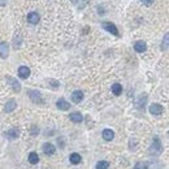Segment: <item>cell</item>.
<instances>
[{
    "mask_svg": "<svg viewBox=\"0 0 169 169\" xmlns=\"http://www.w3.org/2000/svg\"><path fill=\"white\" fill-rule=\"evenodd\" d=\"M112 92L116 95V96L121 95V92H122V86H121L120 83H115V85L112 86Z\"/></svg>",
    "mask_w": 169,
    "mask_h": 169,
    "instance_id": "obj_20",
    "label": "cell"
},
{
    "mask_svg": "<svg viewBox=\"0 0 169 169\" xmlns=\"http://www.w3.org/2000/svg\"><path fill=\"white\" fill-rule=\"evenodd\" d=\"M83 96H85V95H83L82 91H81V90H76L72 94V101L76 103V104H78V103H81V101L83 100Z\"/></svg>",
    "mask_w": 169,
    "mask_h": 169,
    "instance_id": "obj_6",
    "label": "cell"
},
{
    "mask_svg": "<svg viewBox=\"0 0 169 169\" xmlns=\"http://www.w3.org/2000/svg\"><path fill=\"white\" fill-rule=\"evenodd\" d=\"M168 47H169V34H165L164 40L161 42V49H163V51H167Z\"/></svg>",
    "mask_w": 169,
    "mask_h": 169,
    "instance_id": "obj_21",
    "label": "cell"
},
{
    "mask_svg": "<svg viewBox=\"0 0 169 169\" xmlns=\"http://www.w3.org/2000/svg\"><path fill=\"white\" fill-rule=\"evenodd\" d=\"M9 55V45L7 42L0 43V57L2 59H7Z\"/></svg>",
    "mask_w": 169,
    "mask_h": 169,
    "instance_id": "obj_5",
    "label": "cell"
},
{
    "mask_svg": "<svg viewBox=\"0 0 169 169\" xmlns=\"http://www.w3.org/2000/svg\"><path fill=\"white\" fill-rule=\"evenodd\" d=\"M134 169H148V163L147 161H142V163L135 164Z\"/></svg>",
    "mask_w": 169,
    "mask_h": 169,
    "instance_id": "obj_23",
    "label": "cell"
},
{
    "mask_svg": "<svg viewBox=\"0 0 169 169\" xmlns=\"http://www.w3.org/2000/svg\"><path fill=\"white\" fill-rule=\"evenodd\" d=\"M146 100H147V96H146V95L143 94V95H141V96H138L137 103H135V106H137L138 108H143V106H144Z\"/></svg>",
    "mask_w": 169,
    "mask_h": 169,
    "instance_id": "obj_19",
    "label": "cell"
},
{
    "mask_svg": "<svg viewBox=\"0 0 169 169\" xmlns=\"http://www.w3.org/2000/svg\"><path fill=\"white\" fill-rule=\"evenodd\" d=\"M18 76L22 79L29 78V76H30V69H29L27 67H20L18 68Z\"/></svg>",
    "mask_w": 169,
    "mask_h": 169,
    "instance_id": "obj_12",
    "label": "cell"
},
{
    "mask_svg": "<svg viewBox=\"0 0 169 169\" xmlns=\"http://www.w3.org/2000/svg\"><path fill=\"white\" fill-rule=\"evenodd\" d=\"M7 82L12 86V89H13L14 92H20L21 91V85H20V82L16 78H13L11 76H7Z\"/></svg>",
    "mask_w": 169,
    "mask_h": 169,
    "instance_id": "obj_2",
    "label": "cell"
},
{
    "mask_svg": "<svg viewBox=\"0 0 169 169\" xmlns=\"http://www.w3.org/2000/svg\"><path fill=\"white\" fill-rule=\"evenodd\" d=\"M18 135H20V130H18L17 128H13V129L8 130V131L5 133V137L9 138V139H16Z\"/></svg>",
    "mask_w": 169,
    "mask_h": 169,
    "instance_id": "obj_15",
    "label": "cell"
},
{
    "mask_svg": "<svg viewBox=\"0 0 169 169\" xmlns=\"http://www.w3.org/2000/svg\"><path fill=\"white\" fill-rule=\"evenodd\" d=\"M153 2H155V0H142V3H143L144 5H147V7H148V5H152Z\"/></svg>",
    "mask_w": 169,
    "mask_h": 169,
    "instance_id": "obj_25",
    "label": "cell"
},
{
    "mask_svg": "<svg viewBox=\"0 0 169 169\" xmlns=\"http://www.w3.org/2000/svg\"><path fill=\"white\" fill-rule=\"evenodd\" d=\"M101 26H103V29H106L108 33H111V34H113L116 36H120V33H119V30H117V27H116L115 24H112V22H103Z\"/></svg>",
    "mask_w": 169,
    "mask_h": 169,
    "instance_id": "obj_1",
    "label": "cell"
},
{
    "mask_svg": "<svg viewBox=\"0 0 169 169\" xmlns=\"http://www.w3.org/2000/svg\"><path fill=\"white\" fill-rule=\"evenodd\" d=\"M38 133H36V130H35V126H33V135H36Z\"/></svg>",
    "mask_w": 169,
    "mask_h": 169,
    "instance_id": "obj_26",
    "label": "cell"
},
{
    "mask_svg": "<svg viewBox=\"0 0 169 169\" xmlns=\"http://www.w3.org/2000/svg\"><path fill=\"white\" fill-rule=\"evenodd\" d=\"M69 160H70V163H72V164L77 165V164H79L81 161H82V157H81L79 153H77V152H73L72 155L69 156Z\"/></svg>",
    "mask_w": 169,
    "mask_h": 169,
    "instance_id": "obj_16",
    "label": "cell"
},
{
    "mask_svg": "<svg viewBox=\"0 0 169 169\" xmlns=\"http://www.w3.org/2000/svg\"><path fill=\"white\" fill-rule=\"evenodd\" d=\"M72 3H73V4H77V3H78V0H72Z\"/></svg>",
    "mask_w": 169,
    "mask_h": 169,
    "instance_id": "obj_27",
    "label": "cell"
},
{
    "mask_svg": "<svg viewBox=\"0 0 169 169\" xmlns=\"http://www.w3.org/2000/svg\"><path fill=\"white\" fill-rule=\"evenodd\" d=\"M27 94H29V96H30V99H31L33 103H42V101H43L40 92L35 91V90H29Z\"/></svg>",
    "mask_w": 169,
    "mask_h": 169,
    "instance_id": "obj_4",
    "label": "cell"
},
{
    "mask_svg": "<svg viewBox=\"0 0 169 169\" xmlns=\"http://www.w3.org/2000/svg\"><path fill=\"white\" fill-rule=\"evenodd\" d=\"M109 168V163L106 160H101V161H98L96 164V169H108Z\"/></svg>",
    "mask_w": 169,
    "mask_h": 169,
    "instance_id": "obj_22",
    "label": "cell"
},
{
    "mask_svg": "<svg viewBox=\"0 0 169 169\" xmlns=\"http://www.w3.org/2000/svg\"><path fill=\"white\" fill-rule=\"evenodd\" d=\"M151 148L156 151L155 155H159V152L161 151V143H160V139H159V138H155V139H153V143H152V147H151Z\"/></svg>",
    "mask_w": 169,
    "mask_h": 169,
    "instance_id": "obj_17",
    "label": "cell"
},
{
    "mask_svg": "<svg viewBox=\"0 0 169 169\" xmlns=\"http://www.w3.org/2000/svg\"><path fill=\"white\" fill-rule=\"evenodd\" d=\"M56 107L59 109H61V111H68L70 108V104H69V101H67L65 99H59L56 101Z\"/></svg>",
    "mask_w": 169,
    "mask_h": 169,
    "instance_id": "obj_8",
    "label": "cell"
},
{
    "mask_svg": "<svg viewBox=\"0 0 169 169\" xmlns=\"http://www.w3.org/2000/svg\"><path fill=\"white\" fill-rule=\"evenodd\" d=\"M42 150H43V152H45L46 155H54L55 151H56L55 146L52 143H45V144H43V147H42Z\"/></svg>",
    "mask_w": 169,
    "mask_h": 169,
    "instance_id": "obj_9",
    "label": "cell"
},
{
    "mask_svg": "<svg viewBox=\"0 0 169 169\" xmlns=\"http://www.w3.org/2000/svg\"><path fill=\"white\" fill-rule=\"evenodd\" d=\"M27 22L31 25H36L39 22V14L36 12H30L27 14Z\"/></svg>",
    "mask_w": 169,
    "mask_h": 169,
    "instance_id": "obj_7",
    "label": "cell"
},
{
    "mask_svg": "<svg viewBox=\"0 0 169 169\" xmlns=\"http://www.w3.org/2000/svg\"><path fill=\"white\" fill-rule=\"evenodd\" d=\"M16 108H17V103H16V100H14V99H11L9 101H7V104H5V107H4V111L9 113V112H13Z\"/></svg>",
    "mask_w": 169,
    "mask_h": 169,
    "instance_id": "obj_11",
    "label": "cell"
},
{
    "mask_svg": "<svg viewBox=\"0 0 169 169\" xmlns=\"http://www.w3.org/2000/svg\"><path fill=\"white\" fill-rule=\"evenodd\" d=\"M39 161V156L36 152H30V155H29V163L30 164H38Z\"/></svg>",
    "mask_w": 169,
    "mask_h": 169,
    "instance_id": "obj_18",
    "label": "cell"
},
{
    "mask_svg": "<svg viewBox=\"0 0 169 169\" xmlns=\"http://www.w3.org/2000/svg\"><path fill=\"white\" fill-rule=\"evenodd\" d=\"M164 112V108L163 106H160L157 104V103H152V104L150 106V113L153 115V116H159Z\"/></svg>",
    "mask_w": 169,
    "mask_h": 169,
    "instance_id": "obj_3",
    "label": "cell"
},
{
    "mask_svg": "<svg viewBox=\"0 0 169 169\" xmlns=\"http://www.w3.org/2000/svg\"><path fill=\"white\" fill-rule=\"evenodd\" d=\"M113 138H115L113 130H111V129H104L103 130V139H104V141L109 142V141H112Z\"/></svg>",
    "mask_w": 169,
    "mask_h": 169,
    "instance_id": "obj_14",
    "label": "cell"
},
{
    "mask_svg": "<svg viewBox=\"0 0 169 169\" xmlns=\"http://www.w3.org/2000/svg\"><path fill=\"white\" fill-rule=\"evenodd\" d=\"M134 49L137 51V52H139V54L146 52V49H147L146 42H143V40H138V42H135V43H134Z\"/></svg>",
    "mask_w": 169,
    "mask_h": 169,
    "instance_id": "obj_10",
    "label": "cell"
},
{
    "mask_svg": "<svg viewBox=\"0 0 169 169\" xmlns=\"http://www.w3.org/2000/svg\"><path fill=\"white\" fill-rule=\"evenodd\" d=\"M48 82H49L51 85H52V87H54V89H57V87H59V86H60V83H59V82H57V81H55V79H49V81H48Z\"/></svg>",
    "mask_w": 169,
    "mask_h": 169,
    "instance_id": "obj_24",
    "label": "cell"
},
{
    "mask_svg": "<svg viewBox=\"0 0 169 169\" xmlns=\"http://www.w3.org/2000/svg\"><path fill=\"white\" fill-rule=\"evenodd\" d=\"M69 119H70V121H72V122H74V124H79V122H82L83 117H82V115H81L79 112H73V113H70V115H69Z\"/></svg>",
    "mask_w": 169,
    "mask_h": 169,
    "instance_id": "obj_13",
    "label": "cell"
}]
</instances>
